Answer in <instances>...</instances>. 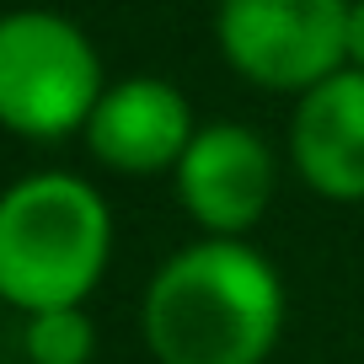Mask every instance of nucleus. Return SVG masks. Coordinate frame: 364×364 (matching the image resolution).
I'll use <instances>...</instances> for the list:
<instances>
[{
	"instance_id": "f257e3e1",
	"label": "nucleus",
	"mask_w": 364,
	"mask_h": 364,
	"mask_svg": "<svg viewBox=\"0 0 364 364\" xmlns=\"http://www.w3.org/2000/svg\"><path fill=\"white\" fill-rule=\"evenodd\" d=\"M284 321V273L252 236L177 247L139 300V338L156 364H268Z\"/></svg>"
},
{
	"instance_id": "f03ea898",
	"label": "nucleus",
	"mask_w": 364,
	"mask_h": 364,
	"mask_svg": "<svg viewBox=\"0 0 364 364\" xmlns=\"http://www.w3.org/2000/svg\"><path fill=\"white\" fill-rule=\"evenodd\" d=\"M113 262V209L80 171H27L0 188V306H86Z\"/></svg>"
},
{
	"instance_id": "7ed1b4c3",
	"label": "nucleus",
	"mask_w": 364,
	"mask_h": 364,
	"mask_svg": "<svg viewBox=\"0 0 364 364\" xmlns=\"http://www.w3.org/2000/svg\"><path fill=\"white\" fill-rule=\"evenodd\" d=\"M107 86L91 33L65 11H0V129L27 145L80 139Z\"/></svg>"
},
{
	"instance_id": "20e7f679",
	"label": "nucleus",
	"mask_w": 364,
	"mask_h": 364,
	"mask_svg": "<svg viewBox=\"0 0 364 364\" xmlns=\"http://www.w3.org/2000/svg\"><path fill=\"white\" fill-rule=\"evenodd\" d=\"M353 0H215V48L252 91L289 97L348 65Z\"/></svg>"
},
{
	"instance_id": "39448f33",
	"label": "nucleus",
	"mask_w": 364,
	"mask_h": 364,
	"mask_svg": "<svg viewBox=\"0 0 364 364\" xmlns=\"http://www.w3.org/2000/svg\"><path fill=\"white\" fill-rule=\"evenodd\" d=\"M171 188L198 236H252L279 193V150L252 124L209 118L182 150Z\"/></svg>"
},
{
	"instance_id": "423d86ee",
	"label": "nucleus",
	"mask_w": 364,
	"mask_h": 364,
	"mask_svg": "<svg viewBox=\"0 0 364 364\" xmlns=\"http://www.w3.org/2000/svg\"><path fill=\"white\" fill-rule=\"evenodd\" d=\"M198 134V113L188 91L166 75H124L107 80L91 107L80 145L113 177H171L182 150Z\"/></svg>"
},
{
	"instance_id": "0eeeda50",
	"label": "nucleus",
	"mask_w": 364,
	"mask_h": 364,
	"mask_svg": "<svg viewBox=\"0 0 364 364\" xmlns=\"http://www.w3.org/2000/svg\"><path fill=\"white\" fill-rule=\"evenodd\" d=\"M284 161L321 204H364V70L343 65L295 97Z\"/></svg>"
},
{
	"instance_id": "6e6552de",
	"label": "nucleus",
	"mask_w": 364,
	"mask_h": 364,
	"mask_svg": "<svg viewBox=\"0 0 364 364\" xmlns=\"http://www.w3.org/2000/svg\"><path fill=\"white\" fill-rule=\"evenodd\" d=\"M22 353H27V364H91L97 321L86 316V306L33 311L22 321Z\"/></svg>"
},
{
	"instance_id": "1a4fd4ad",
	"label": "nucleus",
	"mask_w": 364,
	"mask_h": 364,
	"mask_svg": "<svg viewBox=\"0 0 364 364\" xmlns=\"http://www.w3.org/2000/svg\"><path fill=\"white\" fill-rule=\"evenodd\" d=\"M348 65L364 70V0L348 6Z\"/></svg>"
}]
</instances>
